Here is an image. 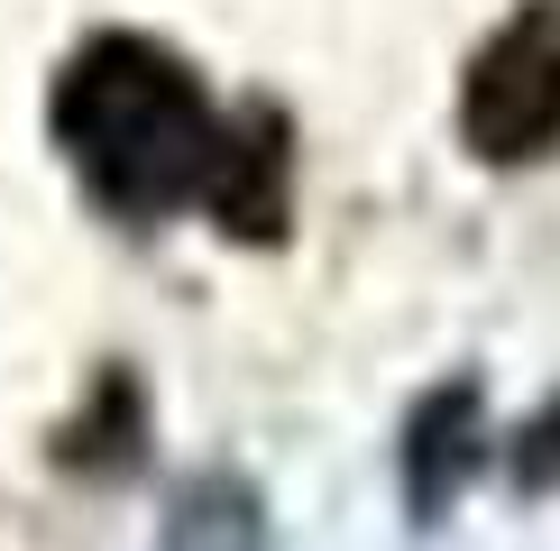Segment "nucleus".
<instances>
[{
	"label": "nucleus",
	"mask_w": 560,
	"mask_h": 551,
	"mask_svg": "<svg viewBox=\"0 0 560 551\" xmlns=\"http://www.w3.org/2000/svg\"><path fill=\"white\" fill-rule=\"evenodd\" d=\"M221 120L230 110L202 92V74L148 28H92L46 92L65 166L120 230H166L175 212H202Z\"/></svg>",
	"instance_id": "f257e3e1"
},
{
	"label": "nucleus",
	"mask_w": 560,
	"mask_h": 551,
	"mask_svg": "<svg viewBox=\"0 0 560 551\" xmlns=\"http://www.w3.org/2000/svg\"><path fill=\"white\" fill-rule=\"evenodd\" d=\"M459 138L478 166H533L560 148V0H515L459 74Z\"/></svg>",
	"instance_id": "f03ea898"
},
{
	"label": "nucleus",
	"mask_w": 560,
	"mask_h": 551,
	"mask_svg": "<svg viewBox=\"0 0 560 551\" xmlns=\"http://www.w3.org/2000/svg\"><path fill=\"white\" fill-rule=\"evenodd\" d=\"M202 212H212L240 248H276L285 239V221H294V120L267 102V92L230 102Z\"/></svg>",
	"instance_id": "7ed1b4c3"
},
{
	"label": "nucleus",
	"mask_w": 560,
	"mask_h": 551,
	"mask_svg": "<svg viewBox=\"0 0 560 551\" xmlns=\"http://www.w3.org/2000/svg\"><path fill=\"white\" fill-rule=\"evenodd\" d=\"M478 469H487V396H478V377L423 386V405L405 413V515L441 524Z\"/></svg>",
	"instance_id": "20e7f679"
},
{
	"label": "nucleus",
	"mask_w": 560,
	"mask_h": 551,
	"mask_svg": "<svg viewBox=\"0 0 560 551\" xmlns=\"http://www.w3.org/2000/svg\"><path fill=\"white\" fill-rule=\"evenodd\" d=\"M56 459L83 478H120L148 459V386H138V367H102L92 377V396L56 423Z\"/></svg>",
	"instance_id": "39448f33"
},
{
	"label": "nucleus",
	"mask_w": 560,
	"mask_h": 551,
	"mask_svg": "<svg viewBox=\"0 0 560 551\" xmlns=\"http://www.w3.org/2000/svg\"><path fill=\"white\" fill-rule=\"evenodd\" d=\"M156 551H267V496L240 469H202L166 496Z\"/></svg>",
	"instance_id": "423d86ee"
},
{
	"label": "nucleus",
	"mask_w": 560,
	"mask_h": 551,
	"mask_svg": "<svg viewBox=\"0 0 560 551\" xmlns=\"http://www.w3.org/2000/svg\"><path fill=\"white\" fill-rule=\"evenodd\" d=\"M505 469H515V488H524V496H560V396L533 413L515 442H505Z\"/></svg>",
	"instance_id": "0eeeda50"
}]
</instances>
